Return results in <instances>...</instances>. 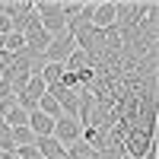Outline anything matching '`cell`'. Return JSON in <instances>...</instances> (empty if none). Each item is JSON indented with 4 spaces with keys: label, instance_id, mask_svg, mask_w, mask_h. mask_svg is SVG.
Wrapping results in <instances>:
<instances>
[{
    "label": "cell",
    "instance_id": "6da1fadb",
    "mask_svg": "<svg viewBox=\"0 0 159 159\" xmlns=\"http://www.w3.org/2000/svg\"><path fill=\"white\" fill-rule=\"evenodd\" d=\"M76 51V42H73V35L70 32H61L51 38V45L45 48V54H42V64H64L70 54Z\"/></svg>",
    "mask_w": 159,
    "mask_h": 159
},
{
    "label": "cell",
    "instance_id": "7a4b0ae2",
    "mask_svg": "<svg viewBox=\"0 0 159 159\" xmlns=\"http://www.w3.org/2000/svg\"><path fill=\"white\" fill-rule=\"evenodd\" d=\"M80 134H83V124L76 121V118H67V115H61L57 121H54V140L61 143L64 150L73 147V143L80 140Z\"/></svg>",
    "mask_w": 159,
    "mask_h": 159
},
{
    "label": "cell",
    "instance_id": "3957f363",
    "mask_svg": "<svg viewBox=\"0 0 159 159\" xmlns=\"http://www.w3.org/2000/svg\"><path fill=\"white\" fill-rule=\"evenodd\" d=\"M29 130L35 134V140H42V137H54V118H48V115H42V111H29Z\"/></svg>",
    "mask_w": 159,
    "mask_h": 159
},
{
    "label": "cell",
    "instance_id": "277c9868",
    "mask_svg": "<svg viewBox=\"0 0 159 159\" xmlns=\"http://www.w3.org/2000/svg\"><path fill=\"white\" fill-rule=\"evenodd\" d=\"M92 25H96V29H108V25H115V0H102V3H96V10H92Z\"/></svg>",
    "mask_w": 159,
    "mask_h": 159
},
{
    "label": "cell",
    "instance_id": "5b68a950",
    "mask_svg": "<svg viewBox=\"0 0 159 159\" xmlns=\"http://www.w3.org/2000/svg\"><path fill=\"white\" fill-rule=\"evenodd\" d=\"M35 150H38V156H42V159H57V156H64V147H61L54 137H42V140H35Z\"/></svg>",
    "mask_w": 159,
    "mask_h": 159
},
{
    "label": "cell",
    "instance_id": "8992f818",
    "mask_svg": "<svg viewBox=\"0 0 159 159\" xmlns=\"http://www.w3.org/2000/svg\"><path fill=\"white\" fill-rule=\"evenodd\" d=\"M89 67H92V61H89L86 51H80V48L64 61V70H67V73H80V70H89Z\"/></svg>",
    "mask_w": 159,
    "mask_h": 159
},
{
    "label": "cell",
    "instance_id": "52a82bcc",
    "mask_svg": "<svg viewBox=\"0 0 159 159\" xmlns=\"http://www.w3.org/2000/svg\"><path fill=\"white\" fill-rule=\"evenodd\" d=\"M38 76H42L45 86H54L64 76V64H42V67H38Z\"/></svg>",
    "mask_w": 159,
    "mask_h": 159
},
{
    "label": "cell",
    "instance_id": "ba28073f",
    "mask_svg": "<svg viewBox=\"0 0 159 159\" xmlns=\"http://www.w3.org/2000/svg\"><path fill=\"white\" fill-rule=\"evenodd\" d=\"M83 7H86L83 0H61V16H64V22H70L73 16H80Z\"/></svg>",
    "mask_w": 159,
    "mask_h": 159
},
{
    "label": "cell",
    "instance_id": "9c48e42d",
    "mask_svg": "<svg viewBox=\"0 0 159 159\" xmlns=\"http://www.w3.org/2000/svg\"><path fill=\"white\" fill-rule=\"evenodd\" d=\"M38 111L48 115V118H54V121L61 118V108H57V102L51 99V96H42V99H38Z\"/></svg>",
    "mask_w": 159,
    "mask_h": 159
},
{
    "label": "cell",
    "instance_id": "30bf717a",
    "mask_svg": "<svg viewBox=\"0 0 159 159\" xmlns=\"http://www.w3.org/2000/svg\"><path fill=\"white\" fill-rule=\"evenodd\" d=\"M10 32H13V25H10V19H7V16H0V38H7Z\"/></svg>",
    "mask_w": 159,
    "mask_h": 159
},
{
    "label": "cell",
    "instance_id": "8fae6325",
    "mask_svg": "<svg viewBox=\"0 0 159 159\" xmlns=\"http://www.w3.org/2000/svg\"><path fill=\"white\" fill-rule=\"evenodd\" d=\"M143 159H159V150H156V147H153V150H150V153H147V156H143Z\"/></svg>",
    "mask_w": 159,
    "mask_h": 159
},
{
    "label": "cell",
    "instance_id": "7c38bea8",
    "mask_svg": "<svg viewBox=\"0 0 159 159\" xmlns=\"http://www.w3.org/2000/svg\"><path fill=\"white\" fill-rule=\"evenodd\" d=\"M124 159H130V156H124Z\"/></svg>",
    "mask_w": 159,
    "mask_h": 159
}]
</instances>
